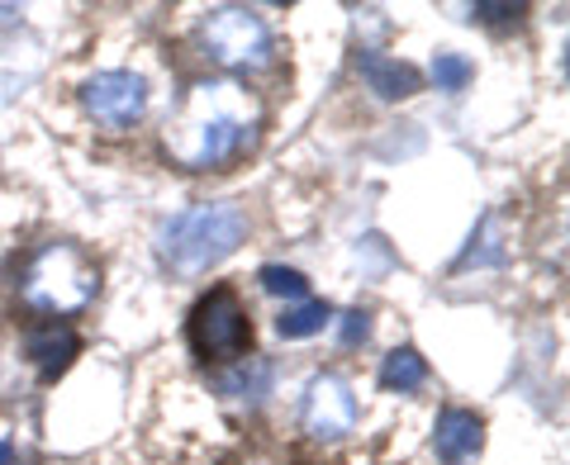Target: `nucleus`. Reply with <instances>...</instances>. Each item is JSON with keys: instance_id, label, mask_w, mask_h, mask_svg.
Masks as SVG:
<instances>
[{"instance_id": "nucleus-1", "label": "nucleus", "mask_w": 570, "mask_h": 465, "mask_svg": "<svg viewBox=\"0 0 570 465\" xmlns=\"http://www.w3.org/2000/svg\"><path fill=\"white\" fill-rule=\"evenodd\" d=\"M257 129V100L243 91L238 81H200L176 115L167 133V152L190 171L224 167L228 157L247 148Z\"/></svg>"}, {"instance_id": "nucleus-2", "label": "nucleus", "mask_w": 570, "mask_h": 465, "mask_svg": "<svg viewBox=\"0 0 570 465\" xmlns=\"http://www.w3.org/2000/svg\"><path fill=\"white\" fill-rule=\"evenodd\" d=\"M243 238H247V214L228 200H214V205H195L186 214H176L163 228V238H157V253H163V261L176 276L190 280L209 271L214 261H224Z\"/></svg>"}, {"instance_id": "nucleus-3", "label": "nucleus", "mask_w": 570, "mask_h": 465, "mask_svg": "<svg viewBox=\"0 0 570 465\" xmlns=\"http://www.w3.org/2000/svg\"><path fill=\"white\" fill-rule=\"evenodd\" d=\"M24 304L39 314H77L96 295V266L71 243H48L24 266Z\"/></svg>"}, {"instance_id": "nucleus-4", "label": "nucleus", "mask_w": 570, "mask_h": 465, "mask_svg": "<svg viewBox=\"0 0 570 465\" xmlns=\"http://www.w3.org/2000/svg\"><path fill=\"white\" fill-rule=\"evenodd\" d=\"M190 352L200 362H228V356H243L253 347V324H247L243 299L228 290V285H214V290L190 309Z\"/></svg>"}, {"instance_id": "nucleus-5", "label": "nucleus", "mask_w": 570, "mask_h": 465, "mask_svg": "<svg viewBox=\"0 0 570 465\" xmlns=\"http://www.w3.org/2000/svg\"><path fill=\"white\" fill-rule=\"evenodd\" d=\"M205 52L219 67L234 71H257L272 62V29L262 24V14L243 6H224L205 20Z\"/></svg>"}, {"instance_id": "nucleus-6", "label": "nucleus", "mask_w": 570, "mask_h": 465, "mask_svg": "<svg viewBox=\"0 0 570 465\" xmlns=\"http://www.w3.org/2000/svg\"><path fill=\"white\" fill-rule=\"evenodd\" d=\"M81 100L105 129H124V123L142 119V110H148V81L138 71H96L81 86Z\"/></svg>"}, {"instance_id": "nucleus-7", "label": "nucleus", "mask_w": 570, "mask_h": 465, "mask_svg": "<svg viewBox=\"0 0 570 465\" xmlns=\"http://www.w3.org/2000/svg\"><path fill=\"white\" fill-rule=\"evenodd\" d=\"M356 427V399H352V385L343 375H314L309 389H305V433L318 442H333V437H347Z\"/></svg>"}, {"instance_id": "nucleus-8", "label": "nucleus", "mask_w": 570, "mask_h": 465, "mask_svg": "<svg viewBox=\"0 0 570 465\" xmlns=\"http://www.w3.org/2000/svg\"><path fill=\"white\" fill-rule=\"evenodd\" d=\"M24 352H29V362L39 366V375L43 380H58V375L71 366V356L81 352V337L71 333L67 324H39V328H29V337H24Z\"/></svg>"}, {"instance_id": "nucleus-9", "label": "nucleus", "mask_w": 570, "mask_h": 465, "mask_svg": "<svg viewBox=\"0 0 570 465\" xmlns=\"http://www.w3.org/2000/svg\"><path fill=\"white\" fill-rule=\"evenodd\" d=\"M433 446H438V456L448 465L471 461L480 446H485V423H480L471 408H448V414L438 418V427H433Z\"/></svg>"}, {"instance_id": "nucleus-10", "label": "nucleus", "mask_w": 570, "mask_h": 465, "mask_svg": "<svg viewBox=\"0 0 570 465\" xmlns=\"http://www.w3.org/2000/svg\"><path fill=\"white\" fill-rule=\"evenodd\" d=\"M362 77L381 100H404L419 91V71L409 62L385 58V52H362Z\"/></svg>"}, {"instance_id": "nucleus-11", "label": "nucleus", "mask_w": 570, "mask_h": 465, "mask_svg": "<svg viewBox=\"0 0 570 465\" xmlns=\"http://www.w3.org/2000/svg\"><path fill=\"white\" fill-rule=\"evenodd\" d=\"M428 380V366H423V356L414 347H400V352H390L385 356V366H381V385L385 389H419Z\"/></svg>"}, {"instance_id": "nucleus-12", "label": "nucleus", "mask_w": 570, "mask_h": 465, "mask_svg": "<svg viewBox=\"0 0 570 465\" xmlns=\"http://www.w3.org/2000/svg\"><path fill=\"white\" fill-rule=\"evenodd\" d=\"M328 304L324 299H309V304H299V309H285L281 318H276V333L281 337H314V333H324V324H328Z\"/></svg>"}, {"instance_id": "nucleus-13", "label": "nucleus", "mask_w": 570, "mask_h": 465, "mask_svg": "<svg viewBox=\"0 0 570 465\" xmlns=\"http://www.w3.org/2000/svg\"><path fill=\"white\" fill-rule=\"evenodd\" d=\"M475 77V67L461 58V52H438L433 58V81H438V91H466Z\"/></svg>"}, {"instance_id": "nucleus-14", "label": "nucleus", "mask_w": 570, "mask_h": 465, "mask_svg": "<svg viewBox=\"0 0 570 465\" xmlns=\"http://www.w3.org/2000/svg\"><path fill=\"white\" fill-rule=\"evenodd\" d=\"M257 280H262L266 295H285V299H305L309 295V280L299 271H291V266H262Z\"/></svg>"}, {"instance_id": "nucleus-15", "label": "nucleus", "mask_w": 570, "mask_h": 465, "mask_svg": "<svg viewBox=\"0 0 570 465\" xmlns=\"http://www.w3.org/2000/svg\"><path fill=\"white\" fill-rule=\"evenodd\" d=\"M366 333H371V318L356 309V314H347L343 318V347H356V343H366Z\"/></svg>"}, {"instance_id": "nucleus-16", "label": "nucleus", "mask_w": 570, "mask_h": 465, "mask_svg": "<svg viewBox=\"0 0 570 465\" xmlns=\"http://www.w3.org/2000/svg\"><path fill=\"white\" fill-rule=\"evenodd\" d=\"M480 20H504V14H519V6H475Z\"/></svg>"}, {"instance_id": "nucleus-17", "label": "nucleus", "mask_w": 570, "mask_h": 465, "mask_svg": "<svg viewBox=\"0 0 570 465\" xmlns=\"http://www.w3.org/2000/svg\"><path fill=\"white\" fill-rule=\"evenodd\" d=\"M14 461V446L10 442H0V465H10Z\"/></svg>"}]
</instances>
